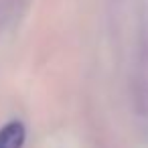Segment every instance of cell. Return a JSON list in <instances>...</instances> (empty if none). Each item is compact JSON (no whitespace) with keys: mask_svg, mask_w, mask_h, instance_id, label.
Returning <instances> with one entry per match:
<instances>
[{"mask_svg":"<svg viewBox=\"0 0 148 148\" xmlns=\"http://www.w3.org/2000/svg\"><path fill=\"white\" fill-rule=\"evenodd\" d=\"M27 130L23 122H8L0 128V148H23Z\"/></svg>","mask_w":148,"mask_h":148,"instance_id":"6da1fadb","label":"cell"}]
</instances>
